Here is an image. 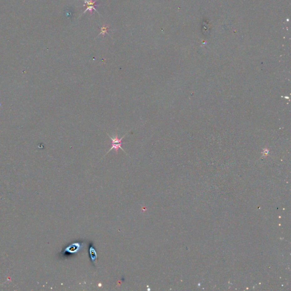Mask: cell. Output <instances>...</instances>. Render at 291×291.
Segmentation results:
<instances>
[{"label":"cell","instance_id":"5b68a950","mask_svg":"<svg viewBox=\"0 0 291 291\" xmlns=\"http://www.w3.org/2000/svg\"><path fill=\"white\" fill-rule=\"evenodd\" d=\"M89 252H90V255H91V260H92L93 262H94L95 260L96 259V258H97V255H96V253L95 249L93 247H91V248H90V250H89Z\"/></svg>","mask_w":291,"mask_h":291},{"label":"cell","instance_id":"277c9868","mask_svg":"<svg viewBox=\"0 0 291 291\" xmlns=\"http://www.w3.org/2000/svg\"><path fill=\"white\" fill-rule=\"evenodd\" d=\"M101 32L98 34V35H101V34H102L103 37H104L105 36V34H108V30L109 29V26L108 25H104L102 26V27H101Z\"/></svg>","mask_w":291,"mask_h":291},{"label":"cell","instance_id":"6da1fadb","mask_svg":"<svg viewBox=\"0 0 291 291\" xmlns=\"http://www.w3.org/2000/svg\"><path fill=\"white\" fill-rule=\"evenodd\" d=\"M127 134V133H126L125 135H124V136H122V138H121V139H119V138H118V135H117H117H116V136H111L109 134H107V135H108V136H109V138H111V141H112V146H111V147L110 150L108 151V152H106V154H105V155H107V154H108V153L110 152L111 150H115L116 151V152H117L119 149H121V150L126 154V153L125 151V150L122 148L121 146L122 145V140L124 139V137L126 136Z\"/></svg>","mask_w":291,"mask_h":291},{"label":"cell","instance_id":"3957f363","mask_svg":"<svg viewBox=\"0 0 291 291\" xmlns=\"http://www.w3.org/2000/svg\"><path fill=\"white\" fill-rule=\"evenodd\" d=\"M81 247H82V244L80 243V244L79 243H75V244H72L65 249L64 253H76V252H77L79 250H80Z\"/></svg>","mask_w":291,"mask_h":291},{"label":"cell","instance_id":"7a4b0ae2","mask_svg":"<svg viewBox=\"0 0 291 291\" xmlns=\"http://www.w3.org/2000/svg\"><path fill=\"white\" fill-rule=\"evenodd\" d=\"M84 1L86 3V5H84V7H86V9L83 12V14L86 13L87 11H89V13H90V14L92 15L93 10H95L96 12H98V11L96 9V7L97 6V4L96 3L97 0H95V1H93V0H88H88H84Z\"/></svg>","mask_w":291,"mask_h":291}]
</instances>
